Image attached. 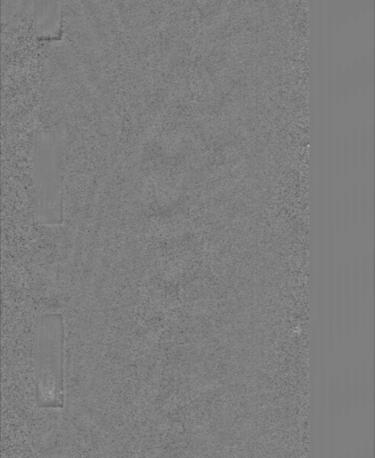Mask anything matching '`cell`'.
<instances>
[{"mask_svg":"<svg viewBox=\"0 0 375 458\" xmlns=\"http://www.w3.org/2000/svg\"><path fill=\"white\" fill-rule=\"evenodd\" d=\"M34 378L38 407L63 408L64 403V323L60 313L47 312L37 317Z\"/></svg>","mask_w":375,"mask_h":458,"instance_id":"6da1fadb","label":"cell"},{"mask_svg":"<svg viewBox=\"0 0 375 458\" xmlns=\"http://www.w3.org/2000/svg\"><path fill=\"white\" fill-rule=\"evenodd\" d=\"M63 143L60 134L41 131L34 144L35 210L47 225L62 220Z\"/></svg>","mask_w":375,"mask_h":458,"instance_id":"7a4b0ae2","label":"cell"},{"mask_svg":"<svg viewBox=\"0 0 375 458\" xmlns=\"http://www.w3.org/2000/svg\"><path fill=\"white\" fill-rule=\"evenodd\" d=\"M34 30L38 37L52 38L61 30L62 0H31Z\"/></svg>","mask_w":375,"mask_h":458,"instance_id":"3957f363","label":"cell"}]
</instances>
